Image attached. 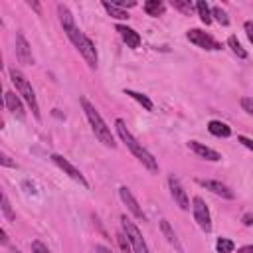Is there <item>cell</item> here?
Returning <instances> with one entry per match:
<instances>
[{
    "label": "cell",
    "instance_id": "cell-1",
    "mask_svg": "<svg viewBox=\"0 0 253 253\" xmlns=\"http://www.w3.org/2000/svg\"><path fill=\"white\" fill-rule=\"evenodd\" d=\"M57 14H59V22H61L63 32L69 38V42L77 47V51L83 55V59L87 61V65L91 69H95L97 67V49H95V43L77 28V24L73 20V14L69 12V8L65 4H57Z\"/></svg>",
    "mask_w": 253,
    "mask_h": 253
},
{
    "label": "cell",
    "instance_id": "cell-2",
    "mask_svg": "<svg viewBox=\"0 0 253 253\" xmlns=\"http://www.w3.org/2000/svg\"><path fill=\"white\" fill-rule=\"evenodd\" d=\"M115 128H117V134H119V138L126 144V148L134 154V158L144 166V168H148L150 172H158V162H156V158L134 138V134L126 128V123L123 121V119H117L115 121Z\"/></svg>",
    "mask_w": 253,
    "mask_h": 253
},
{
    "label": "cell",
    "instance_id": "cell-3",
    "mask_svg": "<svg viewBox=\"0 0 253 253\" xmlns=\"http://www.w3.org/2000/svg\"><path fill=\"white\" fill-rule=\"evenodd\" d=\"M79 103H81V107H83V111H85V117H87L91 128H93L95 136L99 138V142H103L107 148H115L117 142H115V136H113V132H111V126H107V123L103 121V117H101V113L95 109V105H93L87 97H79Z\"/></svg>",
    "mask_w": 253,
    "mask_h": 253
},
{
    "label": "cell",
    "instance_id": "cell-4",
    "mask_svg": "<svg viewBox=\"0 0 253 253\" xmlns=\"http://www.w3.org/2000/svg\"><path fill=\"white\" fill-rule=\"evenodd\" d=\"M10 79H12L14 87H16V91H18V95H22V99H24V101L28 103V107L32 109L34 117H36V119H42V115H40V105H38V99H36V91H34L32 83L28 81V77H26L20 69L12 67V69H10Z\"/></svg>",
    "mask_w": 253,
    "mask_h": 253
},
{
    "label": "cell",
    "instance_id": "cell-5",
    "mask_svg": "<svg viewBox=\"0 0 253 253\" xmlns=\"http://www.w3.org/2000/svg\"><path fill=\"white\" fill-rule=\"evenodd\" d=\"M121 225H123V231H125V235L132 247V253H150L140 229L136 227V223L132 219H128L126 215H121Z\"/></svg>",
    "mask_w": 253,
    "mask_h": 253
},
{
    "label": "cell",
    "instance_id": "cell-6",
    "mask_svg": "<svg viewBox=\"0 0 253 253\" xmlns=\"http://www.w3.org/2000/svg\"><path fill=\"white\" fill-rule=\"evenodd\" d=\"M192 211H194V219L200 225V229L206 231V233H210L211 231V215H210V210H208L204 198L196 196L192 200Z\"/></svg>",
    "mask_w": 253,
    "mask_h": 253
},
{
    "label": "cell",
    "instance_id": "cell-7",
    "mask_svg": "<svg viewBox=\"0 0 253 253\" xmlns=\"http://www.w3.org/2000/svg\"><path fill=\"white\" fill-rule=\"evenodd\" d=\"M186 38H188L194 45H198V47H202V49H208V51H217V49H221V43H219L217 40H213L210 34H206V32H202V30H198V28L188 30V32H186Z\"/></svg>",
    "mask_w": 253,
    "mask_h": 253
},
{
    "label": "cell",
    "instance_id": "cell-8",
    "mask_svg": "<svg viewBox=\"0 0 253 253\" xmlns=\"http://www.w3.org/2000/svg\"><path fill=\"white\" fill-rule=\"evenodd\" d=\"M51 162H53L57 168H61V170H63V172H65V174H67L71 180L79 182L83 188H87V186H89V182L85 180V176L81 174V170H79V168H75V166H73V164H71L67 158H63L61 154H51Z\"/></svg>",
    "mask_w": 253,
    "mask_h": 253
},
{
    "label": "cell",
    "instance_id": "cell-9",
    "mask_svg": "<svg viewBox=\"0 0 253 253\" xmlns=\"http://www.w3.org/2000/svg\"><path fill=\"white\" fill-rule=\"evenodd\" d=\"M119 196H121V200H123V204L126 206V210L138 219V221H146V213L142 211V208H140V204H138V200L134 198V194L130 192V188H126V186H121L119 188Z\"/></svg>",
    "mask_w": 253,
    "mask_h": 253
},
{
    "label": "cell",
    "instance_id": "cell-10",
    "mask_svg": "<svg viewBox=\"0 0 253 253\" xmlns=\"http://www.w3.org/2000/svg\"><path fill=\"white\" fill-rule=\"evenodd\" d=\"M168 188H170L172 200L178 204L180 210H190V208H192V206H190V200H188V194H186L184 186L180 184V180H178L176 176H170V178H168Z\"/></svg>",
    "mask_w": 253,
    "mask_h": 253
},
{
    "label": "cell",
    "instance_id": "cell-11",
    "mask_svg": "<svg viewBox=\"0 0 253 253\" xmlns=\"http://www.w3.org/2000/svg\"><path fill=\"white\" fill-rule=\"evenodd\" d=\"M16 57L20 63L26 65H34V55H32V47L26 40V36L22 32H16Z\"/></svg>",
    "mask_w": 253,
    "mask_h": 253
},
{
    "label": "cell",
    "instance_id": "cell-12",
    "mask_svg": "<svg viewBox=\"0 0 253 253\" xmlns=\"http://www.w3.org/2000/svg\"><path fill=\"white\" fill-rule=\"evenodd\" d=\"M4 105H6V109H8L18 121H26V111H24L22 99H20L14 91H6V93H4Z\"/></svg>",
    "mask_w": 253,
    "mask_h": 253
},
{
    "label": "cell",
    "instance_id": "cell-13",
    "mask_svg": "<svg viewBox=\"0 0 253 253\" xmlns=\"http://www.w3.org/2000/svg\"><path fill=\"white\" fill-rule=\"evenodd\" d=\"M198 184H200L202 188H206V190H210L211 194H215V196H219V198H225V200H233V198H235V194H233V190H231L229 186H225V184H221V182H217V180H198Z\"/></svg>",
    "mask_w": 253,
    "mask_h": 253
},
{
    "label": "cell",
    "instance_id": "cell-14",
    "mask_svg": "<svg viewBox=\"0 0 253 253\" xmlns=\"http://www.w3.org/2000/svg\"><path fill=\"white\" fill-rule=\"evenodd\" d=\"M188 146H190V150H194L200 158H206V160H210V162H219V160H221V154H219L217 150H213V148H210V146H206V144H202V142H198V140H190Z\"/></svg>",
    "mask_w": 253,
    "mask_h": 253
},
{
    "label": "cell",
    "instance_id": "cell-15",
    "mask_svg": "<svg viewBox=\"0 0 253 253\" xmlns=\"http://www.w3.org/2000/svg\"><path fill=\"white\" fill-rule=\"evenodd\" d=\"M117 32L121 34V38H123V42L128 45V47H138L140 45V36H138V32L136 30H132V28H128V26H123V24H119L117 26Z\"/></svg>",
    "mask_w": 253,
    "mask_h": 253
},
{
    "label": "cell",
    "instance_id": "cell-16",
    "mask_svg": "<svg viewBox=\"0 0 253 253\" xmlns=\"http://www.w3.org/2000/svg\"><path fill=\"white\" fill-rule=\"evenodd\" d=\"M160 229H162V233H164V237L168 239V243H170L172 247H176V251H178V253H184V247H182V243H180V239L176 237V233H174V229L170 227V223H168V219H160Z\"/></svg>",
    "mask_w": 253,
    "mask_h": 253
},
{
    "label": "cell",
    "instance_id": "cell-17",
    "mask_svg": "<svg viewBox=\"0 0 253 253\" xmlns=\"http://www.w3.org/2000/svg\"><path fill=\"white\" fill-rule=\"evenodd\" d=\"M208 130H210V134H213V136H217V138H227V136H231V128H229L225 123H221V121H210V123H208Z\"/></svg>",
    "mask_w": 253,
    "mask_h": 253
},
{
    "label": "cell",
    "instance_id": "cell-18",
    "mask_svg": "<svg viewBox=\"0 0 253 253\" xmlns=\"http://www.w3.org/2000/svg\"><path fill=\"white\" fill-rule=\"evenodd\" d=\"M164 10H166V4L164 2H160V0H146L144 2V12L148 14V16H162L164 14Z\"/></svg>",
    "mask_w": 253,
    "mask_h": 253
},
{
    "label": "cell",
    "instance_id": "cell-19",
    "mask_svg": "<svg viewBox=\"0 0 253 253\" xmlns=\"http://www.w3.org/2000/svg\"><path fill=\"white\" fill-rule=\"evenodd\" d=\"M125 95H128L130 99H134L136 103H140V105H142L146 111H152V109H154L152 101H150V99H148L144 93H138V91H132V89H125Z\"/></svg>",
    "mask_w": 253,
    "mask_h": 253
},
{
    "label": "cell",
    "instance_id": "cell-20",
    "mask_svg": "<svg viewBox=\"0 0 253 253\" xmlns=\"http://www.w3.org/2000/svg\"><path fill=\"white\" fill-rule=\"evenodd\" d=\"M196 10H198V14H200V20L208 26V24H211V8L208 6V2L206 0H198L196 2Z\"/></svg>",
    "mask_w": 253,
    "mask_h": 253
},
{
    "label": "cell",
    "instance_id": "cell-21",
    "mask_svg": "<svg viewBox=\"0 0 253 253\" xmlns=\"http://www.w3.org/2000/svg\"><path fill=\"white\" fill-rule=\"evenodd\" d=\"M103 8H105L107 14H109L111 18H115V20H126V18H128V12H126V10H123V8H119V6H113L111 2H103Z\"/></svg>",
    "mask_w": 253,
    "mask_h": 253
},
{
    "label": "cell",
    "instance_id": "cell-22",
    "mask_svg": "<svg viewBox=\"0 0 253 253\" xmlns=\"http://www.w3.org/2000/svg\"><path fill=\"white\" fill-rule=\"evenodd\" d=\"M227 45L231 47V51L239 57V59H245L247 57V51L241 47V43H239V40H237V36H229L227 38Z\"/></svg>",
    "mask_w": 253,
    "mask_h": 253
},
{
    "label": "cell",
    "instance_id": "cell-23",
    "mask_svg": "<svg viewBox=\"0 0 253 253\" xmlns=\"http://www.w3.org/2000/svg\"><path fill=\"white\" fill-rule=\"evenodd\" d=\"M215 249H217V253H233L235 243H233L231 239H227V237H217Z\"/></svg>",
    "mask_w": 253,
    "mask_h": 253
},
{
    "label": "cell",
    "instance_id": "cell-24",
    "mask_svg": "<svg viewBox=\"0 0 253 253\" xmlns=\"http://www.w3.org/2000/svg\"><path fill=\"white\" fill-rule=\"evenodd\" d=\"M211 18H215L221 26H227V24H229V16H227V12H225L223 8H219V6H213V8H211Z\"/></svg>",
    "mask_w": 253,
    "mask_h": 253
},
{
    "label": "cell",
    "instance_id": "cell-25",
    "mask_svg": "<svg viewBox=\"0 0 253 253\" xmlns=\"http://www.w3.org/2000/svg\"><path fill=\"white\" fill-rule=\"evenodd\" d=\"M2 213H4V217L8 221H14L16 219V213L12 211V206H10V200H8L6 194H2Z\"/></svg>",
    "mask_w": 253,
    "mask_h": 253
},
{
    "label": "cell",
    "instance_id": "cell-26",
    "mask_svg": "<svg viewBox=\"0 0 253 253\" xmlns=\"http://www.w3.org/2000/svg\"><path fill=\"white\" fill-rule=\"evenodd\" d=\"M172 6L176 10H180V12H184V14H190L194 10V6H192L190 0H172Z\"/></svg>",
    "mask_w": 253,
    "mask_h": 253
},
{
    "label": "cell",
    "instance_id": "cell-27",
    "mask_svg": "<svg viewBox=\"0 0 253 253\" xmlns=\"http://www.w3.org/2000/svg\"><path fill=\"white\" fill-rule=\"evenodd\" d=\"M117 241H119L121 253H132V247H130V243H128V239H126V235H125V231L117 233Z\"/></svg>",
    "mask_w": 253,
    "mask_h": 253
},
{
    "label": "cell",
    "instance_id": "cell-28",
    "mask_svg": "<svg viewBox=\"0 0 253 253\" xmlns=\"http://www.w3.org/2000/svg\"><path fill=\"white\" fill-rule=\"evenodd\" d=\"M239 103H241V109H243L247 115L253 117V99H251V97H241Z\"/></svg>",
    "mask_w": 253,
    "mask_h": 253
},
{
    "label": "cell",
    "instance_id": "cell-29",
    "mask_svg": "<svg viewBox=\"0 0 253 253\" xmlns=\"http://www.w3.org/2000/svg\"><path fill=\"white\" fill-rule=\"evenodd\" d=\"M30 247H32V253H49V249H47L42 241H38V239H36V241H32V245H30Z\"/></svg>",
    "mask_w": 253,
    "mask_h": 253
},
{
    "label": "cell",
    "instance_id": "cell-30",
    "mask_svg": "<svg viewBox=\"0 0 253 253\" xmlns=\"http://www.w3.org/2000/svg\"><path fill=\"white\" fill-rule=\"evenodd\" d=\"M237 142H241L245 148H249L251 152H253V138H249V136H243V134H239L237 136Z\"/></svg>",
    "mask_w": 253,
    "mask_h": 253
},
{
    "label": "cell",
    "instance_id": "cell-31",
    "mask_svg": "<svg viewBox=\"0 0 253 253\" xmlns=\"http://www.w3.org/2000/svg\"><path fill=\"white\" fill-rule=\"evenodd\" d=\"M243 28H245V34H247V40L253 43V22L251 20H247L245 24H243Z\"/></svg>",
    "mask_w": 253,
    "mask_h": 253
},
{
    "label": "cell",
    "instance_id": "cell-32",
    "mask_svg": "<svg viewBox=\"0 0 253 253\" xmlns=\"http://www.w3.org/2000/svg\"><path fill=\"white\" fill-rule=\"evenodd\" d=\"M0 164L6 168H16V162H12L10 156H6V154H0Z\"/></svg>",
    "mask_w": 253,
    "mask_h": 253
},
{
    "label": "cell",
    "instance_id": "cell-33",
    "mask_svg": "<svg viewBox=\"0 0 253 253\" xmlns=\"http://www.w3.org/2000/svg\"><path fill=\"white\" fill-rule=\"evenodd\" d=\"M95 253H113V251L105 245H95Z\"/></svg>",
    "mask_w": 253,
    "mask_h": 253
},
{
    "label": "cell",
    "instance_id": "cell-34",
    "mask_svg": "<svg viewBox=\"0 0 253 253\" xmlns=\"http://www.w3.org/2000/svg\"><path fill=\"white\" fill-rule=\"evenodd\" d=\"M0 243H2V245H8V235H6L4 229H0Z\"/></svg>",
    "mask_w": 253,
    "mask_h": 253
},
{
    "label": "cell",
    "instance_id": "cell-35",
    "mask_svg": "<svg viewBox=\"0 0 253 253\" xmlns=\"http://www.w3.org/2000/svg\"><path fill=\"white\" fill-rule=\"evenodd\" d=\"M243 223H245V225H251V223H253V213H245V215H243Z\"/></svg>",
    "mask_w": 253,
    "mask_h": 253
},
{
    "label": "cell",
    "instance_id": "cell-36",
    "mask_svg": "<svg viewBox=\"0 0 253 253\" xmlns=\"http://www.w3.org/2000/svg\"><path fill=\"white\" fill-rule=\"evenodd\" d=\"M237 253H253V245H245V247L237 249Z\"/></svg>",
    "mask_w": 253,
    "mask_h": 253
},
{
    "label": "cell",
    "instance_id": "cell-37",
    "mask_svg": "<svg viewBox=\"0 0 253 253\" xmlns=\"http://www.w3.org/2000/svg\"><path fill=\"white\" fill-rule=\"evenodd\" d=\"M28 6L34 8V10H40V4H38V2H28Z\"/></svg>",
    "mask_w": 253,
    "mask_h": 253
},
{
    "label": "cell",
    "instance_id": "cell-38",
    "mask_svg": "<svg viewBox=\"0 0 253 253\" xmlns=\"http://www.w3.org/2000/svg\"><path fill=\"white\" fill-rule=\"evenodd\" d=\"M10 253H22L20 249H16V247H10Z\"/></svg>",
    "mask_w": 253,
    "mask_h": 253
}]
</instances>
